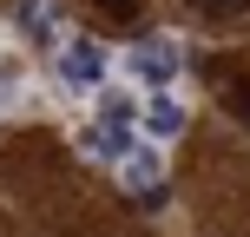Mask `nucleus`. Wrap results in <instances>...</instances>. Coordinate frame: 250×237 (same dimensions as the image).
<instances>
[{
  "mask_svg": "<svg viewBox=\"0 0 250 237\" xmlns=\"http://www.w3.org/2000/svg\"><path fill=\"white\" fill-rule=\"evenodd\" d=\"M224 106L250 125V79H224Z\"/></svg>",
  "mask_w": 250,
  "mask_h": 237,
  "instance_id": "obj_8",
  "label": "nucleus"
},
{
  "mask_svg": "<svg viewBox=\"0 0 250 237\" xmlns=\"http://www.w3.org/2000/svg\"><path fill=\"white\" fill-rule=\"evenodd\" d=\"M79 145H86V151H99V158H132V151H125L132 138H125V125H119V119H105V125H86V138H79Z\"/></svg>",
  "mask_w": 250,
  "mask_h": 237,
  "instance_id": "obj_3",
  "label": "nucleus"
},
{
  "mask_svg": "<svg viewBox=\"0 0 250 237\" xmlns=\"http://www.w3.org/2000/svg\"><path fill=\"white\" fill-rule=\"evenodd\" d=\"M185 7H198L204 20H244V13H250V0H185Z\"/></svg>",
  "mask_w": 250,
  "mask_h": 237,
  "instance_id": "obj_6",
  "label": "nucleus"
},
{
  "mask_svg": "<svg viewBox=\"0 0 250 237\" xmlns=\"http://www.w3.org/2000/svg\"><path fill=\"white\" fill-rule=\"evenodd\" d=\"M125 185L132 191H158V158H151V151H132V158H125Z\"/></svg>",
  "mask_w": 250,
  "mask_h": 237,
  "instance_id": "obj_5",
  "label": "nucleus"
},
{
  "mask_svg": "<svg viewBox=\"0 0 250 237\" xmlns=\"http://www.w3.org/2000/svg\"><path fill=\"white\" fill-rule=\"evenodd\" d=\"M132 73L145 79V86H165V79L178 73V46L171 40H138L132 46Z\"/></svg>",
  "mask_w": 250,
  "mask_h": 237,
  "instance_id": "obj_1",
  "label": "nucleus"
},
{
  "mask_svg": "<svg viewBox=\"0 0 250 237\" xmlns=\"http://www.w3.org/2000/svg\"><path fill=\"white\" fill-rule=\"evenodd\" d=\"M92 7H105L112 20H138V0H92Z\"/></svg>",
  "mask_w": 250,
  "mask_h": 237,
  "instance_id": "obj_9",
  "label": "nucleus"
},
{
  "mask_svg": "<svg viewBox=\"0 0 250 237\" xmlns=\"http://www.w3.org/2000/svg\"><path fill=\"white\" fill-rule=\"evenodd\" d=\"M145 132L151 138H178V132H185V106H178V99H151L145 106Z\"/></svg>",
  "mask_w": 250,
  "mask_h": 237,
  "instance_id": "obj_4",
  "label": "nucleus"
},
{
  "mask_svg": "<svg viewBox=\"0 0 250 237\" xmlns=\"http://www.w3.org/2000/svg\"><path fill=\"white\" fill-rule=\"evenodd\" d=\"M60 73H66V86H99V79H105V46L73 40V46H66V60H60Z\"/></svg>",
  "mask_w": 250,
  "mask_h": 237,
  "instance_id": "obj_2",
  "label": "nucleus"
},
{
  "mask_svg": "<svg viewBox=\"0 0 250 237\" xmlns=\"http://www.w3.org/2000/svg\"><path fill=\"white\" fill-rule=\"evenodd\" d=\"M13 13H20V26H26V33H46V26H53L46 0H13Z\"/></svg>",
  "mask_w": 250,
  "mask_h": 237,
  "instance_id": "obj_7",
  "label": "nucleus"
}]
</instances>
